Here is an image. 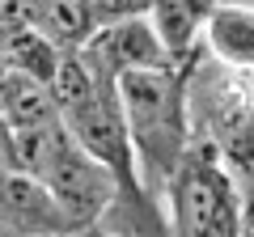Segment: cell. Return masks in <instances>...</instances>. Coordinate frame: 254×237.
<instances>
[{"label": "cell", "instance_id": "obj_1", "mask_svg": "<svg viewBox=\"0 0 254 237\" xmlns=\"http://www.w3.org/2000/svg\"><path fill=\"white\" fill-rule=\"evenodd\" d=\"M115 98L127 123V140L136 153L140 191L165 203L170 182L190 148L187 115V72L178 68H136L115 76Z\"/></svg>", "mask_w": 254, "mask_h": 237}, {"label": "cell", "instance_id": "obj_2", "mask_svg": "<svg viewBox=\"0 0 254 237\" xmlns=\"http://www.w3.org/2000/svg\"><path fill=\"white\" fill-rule=\"evenodd\" d=\"M187 115L190 136L212 144L220 165L237 186L254 182V93L250 76L220 64L187 72Z\"/></svg>", "mask_w": 254, "mask_h": 237}, {"label": "cell", "instance_id": "obj_3", "mask_svg": "<svg viewBox=\"0 0 254 237\" xmlns=\"http://www.w3.org/2000/svg\"><path fill=\"white\" fill-rule=\"evenodd\" d=\"M178 237H242L246 233V212H242V186L229 178L212 144L190 136V148L182 157L178 174L165 195Z\"/></svg>", "mask_w": 254, "mask_h": 237}, {"label": "cell", "instance_id": "obj_4", "mask_svg": "<svg viewBox=\"0 0 254 237\" xmlns=\"http://www.w3.org/2000/svg\"><path fill=\"white\" fill-rule=\"evenodd\" d=\"M38 182L51 191L55 208L72 225V233H85L89 225H98L119 195V182L110 178V170H102L85 148H76L72 136H64V144L55 148L51 165L43 170Z\"/></svg>", "mask_w": 254, "mask_h": 237}, {"label": "cell", "instance_id": "obj_5", "mask_svg": "<svg viewBox=\"0 0 254 237\" xmlns=\"http://www.w3.org/2000/svg\"><path fill=\"white\" fill-rule=\"evenodd\" d=\"M60 123H64V131L72 136L76 148H85L102 170H110V178L119 182V195H131V199L144 203L136 153H131V140H127V123H123V110H119L115 85H106L102 98L93 102V106H85V110H76V115L60 118Z\"/></svg>", "mask_w": 254, "mask_h": 237}, {"label": "cell", "instance_id": "obj_6", "mask_svg": "<svg viewBox=\"0 0 254 237\" xmlns=\"http://www.w3.org/2000/svg\"><path fill=\"white\" fill-rule=\"evenodd\" d=\"M81 55L98 68V76H106V81H115V76H123V72H136V68H178L170 55H165V47H161V38H157L148 13L144 17L106 21V26L89 38V47H85Z\"/></svg>", "mask_w": 254, "mask_h": 237}, {"label": "cell", "instance_id": "obj_7", "mask_svg": "<svg viewBox=\"0 0 254 237\" xmlns=\"http://www.w3.org/2000/svg\"><path fill=\"white\" fill-rule=\"evenodd\" d=\"M0 225L17 237H64L72 225L55 208L51 191L30 174H0Z\"/></svg>", "mask_w": 254, "mask_h": 237}, {"label": "cell", "instance_id": "obj_8", "mask_svg": "<svg viewBox=\"0 0 254 237\" xmlns=\"http://www.w3.org/2000/svg\"><path fill=\"white\" fill-rule=\"evenodd\" d=\"M203 47L212 64L233 68V72H254V9L246 4H216L203 26Z\"/></svg>", "mask_w": 254, "mask_h": 237}, {"label": "cell", "instance_id": "obj_9", "mask_svg": "<svg viewBox=\"0 0 254 237\" xmlns=\"http://www.w3.org/2000/svg\"><path fill=\"white\" fill-rule=\"evenodd\" d=\"M212 9H216V0H153L148 21H153L157 38H161L165 55L174 64L187 59L190 47L203 38V26H208Z\"/></svg>", "mask_w": 254, "mask_h": 237}, {"label": "cell", "instance_id": "obj_10", "mask_svg": "<svg viewBox=\"0 0 254 237\" xmlns=\"http://www.w3.org/2000/svg\"><path fill=\"white\" fill-rule=\"evenodd\" d=\"M106 85H115V81L98 76V68H93L81 51H64L60 64H55L51 85H47V93H51V102H55V115L68 118V115H76V110L93 106Z\"/></svg>", "mask_w": 254, "mask_h": 237}, {"label": "cell", "instance_id": "obj_11", "mask_svg": "<svg viewBox=\"0 0 254 237\" xmlns=\"http://www.w3.org/2000/svg\"><path fill=\"white\" fill-rule=\"evenodd\" d=\"M60 51H85L89 38L102 30L89 0H38V26Z\"/></svg>", "mask_w": 254, "mask_h": 237}, {"label": "cell", "instance_id": "obj_12", "mask_svg": "<svg viewBox=\"0 0 254 237\" xmlns=\"http://www.w3.org/2000/svg\"><path fill=\"white\" fill-rule=\"evenodd\" d=\"M60 47L43 34V30H17V34H4L0 38V64L9 72H21L38 85H51L55 64H60Z\"/></svg>", "mask_w": 254, "mask_h": 237}, {"label": "cell", "instance_id": "obj_13", "mask_svg": "<svg viewBox=\"0 0 254 237\" xmlns=\"http://www.w3.org/2000/svg\"><path fill=\"white\" fill-rule=\"evenodd\" d=\"M89 4H93L102 26L106 21H123V17H144L153 9V0H89Z\"/></svg>", "mask_w": 254, "mask_h": 237}, {"label": "cell", "instance_id": "obj_14", "mask_svg": "<svg viewBox=\"0 0 254 237\" xmlns=\"http://www.w3.org/2000/svg\"><path fill=\"white\" fill-rule=\"evenodd\" d=\"M242 237H254V225H246V233H242Z\"/></svg>", "mask_w": 254, "mask_h": 237}, {"label": "cell", "instance_id": "obj_15", "mask_svg": "<svg viewBox=\"0 0 254 237\" xmlns=\"http://www.w3.org/2000/svg\"><path fill=\"white\" fill-rule=\"evenodd\" d=\"M250 93H254V72H250Z\"/></svg>", "mask_w": 254, "mask_h": 237}, {"label": "cell", "instance_id": "obj_16", "mask_svg": "<svg viewBox=\"0 0 254 237\" xmlns=\"http://www.w3.org/2000/svg\"><path fill=\"white\" fill-rule=\"evenodd\" d=\"M64 237H81V233H64Z\"/></svg>", "mask_w": 254, "mask_h": 237}]
</instances>
